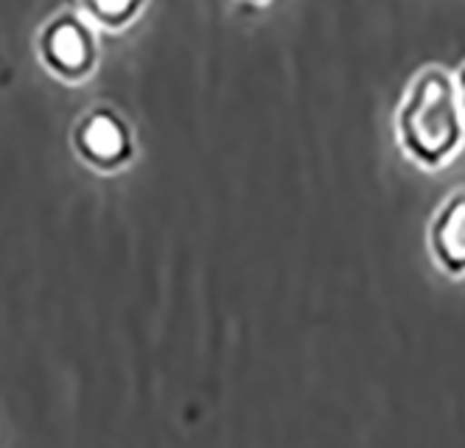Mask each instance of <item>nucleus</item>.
Wrapping results in <instances>:
<instances>
[{"label": "nucleus", "mask_w": 465, "mask_h": 448, "mask_svg": "<svg viewBox=\"0 0 465 448\" xmlns=\"http://www.w3.org/2000/svg\"><path fill=\"white\" fill-rule=\"evenodd\" d=\"M84 37L79 34V28L74 25H62L54 37H51V56L62 65V67H79L84 62Z\"/></svg>", "instance_id": "obj_3"}, {"label": "nucleus", "mask_w": 465, "mask_h": 448, "mask_svg": "<svg viewBox=\"0 0 465 448\" xmlns=\"http://www.w3.org/2000/svg\"><path fill=\"white\" fill-rule=\"evenodd\" d=\"M93 4L102 9L104 15H121L124 9H129L132 0H93Z\"/></svg>", "instance_id": "obj_5"}, {"label": "nucleus", "mask_w": 465, "mask_h": 448, "mask_svg": "<svg viewBox=\"0 0 465 448\" xmlns=\"http://www.w3.org/2000/svg\"><path fill=\"white\" fill-rule=\"evenodd\" d=\"M398 141L423 168H440L462 149L465 115L460 110L454 79L443 67H426L410 85L398 110Z\"/></svg>", "instance_id": "obj_1"}, {"label": "nucleus", "mask_w": 465, "mask_h": 448, "mask_svg": "<svg viewBox=\"0 0 465 448\" xmlns=\"http://www.w3.org/2000/svg\"><path fill=\"white\" fill-rule=\"evenodd\" d=\"M429 250L446 274H465V191L451 194L431 219Z\"/></svg>", "instance_id": "obj_2"}, {"label": "nucleus", "mask_w": 465, "mask_h": 448, "mask_svg": "<svg viewBox=\"0 0 465 448\" xmlns=\"http://www.w3.org/2000/svg\"><path fill=\"white\" fill-rule=\"evenodd\" d=\"M454 90H457V101H460V110H462V115H465V65L457 71V76H454Z\"/></svg>", "instance_id": "obj_6"}, {"label": "nucleus", "mask_w": 465, "mask_h": 448, "mask_svg": "<svg viewBox=\"0 0 465 448\" xmlns=\"http://www.w3.org/2000/svg\"><path fill=\"white\" fill-rule=\"evenodd\" d=\"M121 129L110 121V118H95L87 132H84V144L93 154L98 157H113L121 152Z\"/></svg>", "instance_id": "obj_4"}]
</instances>
